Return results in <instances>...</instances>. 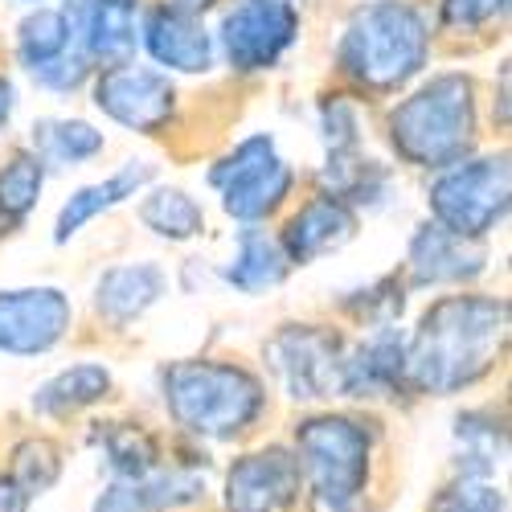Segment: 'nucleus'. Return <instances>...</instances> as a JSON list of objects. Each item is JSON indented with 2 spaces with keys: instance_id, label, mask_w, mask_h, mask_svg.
I'll list each match as a JSON object with an SVG mask.
<instances>
[{
  "instance_id": "nucleus-1",
  "label": "nucleus",
  "mask_w": 512,
  "mask_h": 512,
  "mask_svg": "<svg viewBox=\"0 0 512 512\" xmlns=\"http://www.w3.org/2000/svg\"><path fill=\"white\" fill-rule=\"evenodd\" d=\"M508 336V304L488 295H447L431 304L406 345V381L422 394H455L480 381Z\"/></svg>"
},
{
  "instance_id": "nucleus-2",
  "label": "nucleus",
  "mask_w": 512,
  "mask_h": 512,
  "mask_svg": "<svg viewBox=\"0 0 512 512\" xmlns=\"http://www.w3.org/2000/svg\"><path fill=\"white\" fill-rule=\"evenodd\" d=\"M431 33L406 0H373L357 9L340 37V70L365 91H394L426 66Z\"/></svg>"
},
{
  "instance_id": "nucleus-3",
  "label": "nucleus",
  "mask_w": 512,
  "mask_h": 512,
  "mask_svg": "<svg viewBox=\"0 0 512 512\" xmlns=\"http://www.w3.org/2000/svg\"><path fill=\"white\" fill-rule=\"evenodd\" d=\"M390 140L402 160L418 168H451L476 144L472 78L439 74L390 115Z\"/></svg>"
},
{
  "instance_id": "nucleus-4",
  "label": "nucleus",
  "mask_w": 512,
  "mask_h": 512,
  "mask_svg": "<svg viewBox=\"0 0 512 512\" xmlns=\"http://www.w3.org/2000/svg\"><path fill=\"white\" fill-rule=\"evenodd\" d=\"M164 402L185 431L234 439L263 414L259 377L222 361H177L164 369Z\"/></svg>"
},
{
  "instance_id": "nucleus-5",
  "label": "nucleus",
  "mask_w": 512,
  "mask_h": 512,
  "mask_svg": "<svg viewBox=\"0 0 512 512\" xmlns=\"http://www.w3.org/2000/svg\"><path fill=\"white\" fill-rule=\"evenodd\" d=\"M300 467L312 480V492L324 512H345L369 476V435L353 418H308L295 426Z\"/></svg>"
},
{
  "instance_id": "nucleus-6",
  "label": "nucleus",
  "mask_w": 512,
  "mask_h": 512,
  "mask_svg": "<svg viewBox=\"0 0 512 512\" xmlns=\"http://www.w3.org/2000/svg\"><path fill=\"white\" fill-rule=\"evenodd\" d=\"M435 222L459 238H484L508 213V156L459 160L431 185Z\"/></svg>"
},
{
  "instance_id": "nucleus-7",
  "label": "nucleus",
  "mask_w": 512,
  "mask_h": 512,
  "mask_svg": "<svg viewBox=\"0 0 512 512\" xmlns=\"http://www.w3.org/2000/svg\"><path fill=\"white\" fill-rule=\"evenodd\" d=\"M291 164L275 156L271 136L242 140L222 164L209 168V185L222 189V205L238 222H259L279 209V201L291 193Z\"/></svg>"
},
{
  "instance_id": "nucleus-8",
  "label": "nucleus",
  "mask_w": 512,
  "mask_h": 512,
  "mask_svg": "<svg viewBox=\"0 0 512 512\" xmlns=\"http://www.w3.org/2000/svg\"><path fill=\"white\" fill-rule=\"evenodd\" d=\"M300 37V13L291 0H242L222 21V50L234 70H271Z\"/></svg>"
},
{
  "instance_id": "nucleus-9",
  "label": "nucleus",
  "mask_w": 512,
  "mask_h": 512,
  "mask_svg": "<svg viewBox=\"0 0 512 512\" xmlns=\"http://www.w3.org/2000/svg\"><path fill=\"white\" fill-rule=\"evenodd\" d=\"M267 357H271L275 373L283 377L291 398L312 402V398H328L332 390H340V365H345V353H340L336 332L291 324L271 340Z\"/></svg>"
},
{
  "instance_id": "nucleus-10",
  "label": "nucleus",
  "mask_w": 512,
  "mask_h": 512,
  "mask_svg": "<svg viewBox=\"0 0 512 512\" xmlns=\"http://www.w3.org/2000/svg\"><path fill=\"white\" fill-rule=\"evenodd\" d=\"M95 103L103 115H111L115 123L132 127V132H160V127L173 119V107H177V91L173 82L156 70H144V66H111L99 74L95 82Z\"/></svg>"
},
{
  "instance_id": "nucleus-11",
  "label": "nucleus",
  "mask_w": 512,
  "mask_h": 512,
  "mask_svg": "<svg viewBox=\"0 0 512 512\" xmlns=\"http://www.w3.org/2000/svg\"><path fill=\"white\" fill-rule=\"evenodd\" d=\"M70 328V300L58 287L0 291V353L37 357Z\"/></svg>"
},
{
  "instance_id": "nucleus-12",
  "label": "nucleus",
  "mask_w": 512,
  "mask_h": 512,
  "mask_svg": "<svg viewBox=\"0 0 512 512\" xmlns=\"http://www.w3.org/2000/svg\"><path fill=\"white\" fill-rule=\"evenodd\" d=\"M300 492V459L283 447H267L242 455L226 476V508L230 512H279Z\"/></svg>"
},
{
  "instance_id": "nucleus-13",
  "label": "nucleus",
  "mask_w": 512,
  "mask_h": 512,
  "mask_svg": "<svg viewBox=\"0 0 512 512\" xmlns=\"http://www.w3.org/2000/svg\"><path fill=\"white\" fill-rule=\"evenodd\" d=\"M136 9L140 0H70L66 25L91 58L119 66L136 50Z\"/></svg>"
},
{
  "instance_id": "nucleus-14",
  "label": "nucleus",
  "mask_w": 512,
  "mask_h": 512,
  "mask_svg": "<svg viewBox=\"0 0 512 512\" xmlns=\"http://www.w3.org/2000/svg\"><path fill=\"white\" fill-rule=\"evenodd\" d=\"M144 46L168 70L205 74L213 66V37L205 33V25H201L197 13L177 9V5H160V9L148 13Z\"/></svg>"
},
{
  "instance_id": "nucleus-15",
  "label": "nucleus",
  "mask_w": 512,
  "mask_h": 512,
  "mask_svg": "<svg viewBox=\"0 0 512 512\" xmlns=\"http://www.w3.org/2000/svg\"><path fill=\"white\" fill-rule=\"evenodd\" d=\"M484 271V246L476 238H459L451 230L422 226L410 242V283L435 287V283H463Z\"/></svg>"
},
{
  "instance_id": "nucleus-16",
  "label": "nucleus",
  "mask_w": 512,
  "mask_h": 512,
  "mask_svg": "<svg viewBox=\"0 0 512 512\" xmlns=\"http://www.w3.org/2000/svg\"><path fill=\"white\" fill-rule=\"evenodd\" d=\"M357 234V218H353V209L345 201H336V197H316L308 201L295 218L287 222L283 230V254H287V263H316L324 259L328 250H340L349 238Z\"/></svg>"
},
{
  "instance_id": "nucleus-17",
  "label": "nucleus",
  "mask_w": 512,
  "mask_h": 512,
  "mask_svg": "<svg viewBox=\"0 0 512 512\" xmlns=\"http://www.w3.org/2000/svg\"><path fill=\"white\" fill-rule=\"evenodd\" d=\"M402 381H406V340L394 328H381L377 336H369L340 365V394H353V398L394 394Z\"/></svg>"
},
{
  "instance_id": "nucleus-18",
  "label": "nucleus",
  "mask_w": 512,
  "mask_h": 512,
  "mask_svg": "<svg viewBox=\"0 0 512 512\" xmlns=\"http://www.w3.org/2000/svg\"><path fill=\"white\" fill-rule=\"evenodd\" d=\"M205 496V476L197 472H152L148 476H136V480H119L111 484L95 512H160V508H173V504H189Z\"/></svg>"
},
{
  "instance_id": "nucleus-19",
  "label": "nucleus",
  "mask_w": 512,
  "mask_h": 512,
  "mask_svg": "<svg viewBox=\"0 0 512 512\" xmlns=\"http://www.w3.org/2000/svg\"><path fill=\"white\" fill-rule=\"evenodd\" d=\"M152 177H156V164H148V160H127L115 177H107V181H99V185H87V189H78V193L62 205V213H58L54 238H58V242L74 238L91 218H99V213L123 205L127 197H136Z\"/></svg>"
},
{
  "instance_id": "nucleus-20",
  "label": "nucleus",
  "mask_w": 512,
  "mask_h": 512,
  "mask_svg": "<svg viewBox=\"0 0 512 512\" xmlns=\"http://www.w3.org/2000/svg\"><path fill=\"white\" fill-rule=\"evenodd\" d=\"M160 295H164V271L156 263H127V267H111L99 279L95 304L107 320L127 324V320L144 316Z\"/></svg>"
},
{
  "instance_id": "nucleus-21",
  "label": "nucleus",
  "mask_w": 512,
  "mask_h": 512,
  "mask_svg": "<svg viewBox=\"0 0 512 512\" xmlns=\"http://www.w3.org/2000/svg\"><path fill=\"white\" fill-rule=\"evenodd\" d=\"M287 254L275 238H267L263 230H242L238 238V254L226 267V279L238 287V291H267V287H279L287 279Z\"/></svg>"
},
{
  "instance_id": "nucleus-22",
  "label": "nucleus",
  "mask_w": 512,
  "mask_h": 512,
  "mask_svg": "<svg viewBox=\"0 0 512 512\" xmlns=\"http://www.w3.org/2000/svg\"><path fill=\"white\" fill-rule=\"evenodd\" d=\"M33 148H37L41 164L66 168V164H82V160L99 156L103 132H95V127L82 119H41V123H33Z\"/></svg>"
},
{
  "instance_id": "nucleus-23",
  "label": "nucleus",
  "mask_w": 512,
  "mask_h": 512,
  "mask_svg": "<svg viewBox=\"0 0 512 512\" xmlns=\"http://www.w3.org/2000/svg\"><path fill=\"white\" fill-rule=\"evenodd\" d=\"M107 390H111V373L103 365H74V369L50 377L46 386L37 390L33 410H41V414H74L82 406H95Z\"/></svg>"
},
{
  "instance_id": "nucleus-24",
  "label": "nucleus",
  "mask_w": 512,
  "mask_h": 512,
  "mask_svg": "<svg viewBox=\"0 0 512 512\" xmlns=\"http://www.w3.org/2000/svg\"><path fill=\"white\" fill-rule=\"evenodd\" d=\"M140 222L152 234H160V238L189 242V238H197L205 230V213H201V205L185 189H156L140 205Z\"/></svg>"
},
{
  "instance_id": "nucleus-25",
  "label": "nucleus",
  "mask_w": 512,
  "mask_h": 512,
  "mask_svg": "<svg viewBox=\"0 0 512 512\" xmlns=\"http://www.w3.org/2000/svg\"><path fill=\"white\" fill-rule=\"evenodd\" d=\"M66 46H70V25H66V13H58V9H37L17 29V54L29 66V74L62 58Z\"/></svg>"
},
{
  "instance_id": "nucleus-26",
  "label": "nucleus",
  "mask_w": 512,
  "mask_h": 512,
  "mask_svg": "<svg viewBox=\"0 0 512 512\" xmlns=\"http://www.w3.org/2000/svg\"><path fill=\"white\" fill-rule=\"evenodd\" d=\"M41 181H46V168H41L37 156H13L0 173V218L21 222L41 197Z\"/></svg>"
},
{
  "instance_id": "nucleus-27",
  "label": "nucleus",
  "mask_w": 512,
  "mask_h": 512,
  "mask_svg": "<svg viewBox=\"0 0 512 512\" xmlns=\"http://www.w3.org/2000/svg\"><path fill=\"white\" fill-rule=\"evenodd\" d=\"M459 443H463V476H488L492 467L500 463L504 455V431L500 422L492 418H480V414H467L459 418Z\"/></svg>"
},
{
  "instance_id": "nucleus-28",
  "label": "nucleus",
  "mask_w": 512,
  "mask_h": 512,
  "mask_svg": "<svg viewBox=\"0 0 512 512\" xmlns=\"http://www.w3.org/2000/svg\"><path fill=\"white\" fill-rule=\"evenodd\" d=\"M99 439H103L107 463L115 467L119 480L148 476L152 467H156V443L140 431V426H111V431H103Z\"/></svg>"
},
{
  "instance_id": "nucleus-29",
  "label": "nucleus",
  "mask_w": 512,
  "mask_h": 512,
  "mask_svg": "<svg viewBox=\"0 0 512 512\" xmlns=\"http://www.w3.org/2000/svg\"><path fill=\"white\" fill-rule=\"evenodd\" d=\"M58 447L46 443V439H29L13 451V480L33 496V492H46L54 480H58Z\"/></svg>"
},
{
  "instance_id": "nucleus-30",
  "label": "nucleus",
  "mask_w": 512,
  "mask_h": 512,
  "mask_svg": "<svg viewBox=\"0 0 512 512\" xmlns=\"http://www.w3.org/2000/svg\"><path fill=\"white\" fill-rule=\"evenodd\" d=\"M431 512H508V500L500 488H492L480 476H463L459 484L443 488L431 504Z\"/></svg>"
},
{
  "instance_id": "nucleus-31",
  "label": "nucleus",
  "mask_w": 512,
  "mask_h": 512,
  "mask_svg": "<svg viewBox=\"0 0 512 512\" xmlns=\"http://www.w3.org/2000/svg\"><path fill=\"white\" fill-rule=\"evenodd\" d=\"M320 127H324V140L332 152H349L357 148V132H361V119H357V107L349 99H332L324 103L320 111Z\"/></svg>"
},
{
  "instance_id": "nucleus-32",
  "label": "nucleus",
  "mask_w": 512,
  "mask_h": 512,
  "mask_svg": "<svg viewBox=\"0 0 512 512\" xmlns=\"http://www.w3.org/2000/svg\"><path fill=\"white\" fill-rule=\"evenodd\" d=\"M504 5L508 0H443V25L472 33V29L496 21L504 13Z\"/></svg>"
},
{
  "instance_id": "nucleus-33",
  "label": "nucleus",
  "mask_w": 512,
  "mask_h": 512,
  "mask_svg": "<svg viewBox=\"0 0 512 512\" xmlns=\"http://www.w3.org/2000/svg\"><path fill=\"white\" fill-rule=\"evenodd\" d=\"M33 78L41 82V87H54V91H74L82 78H87V62L82 58H54V62H46L41 70H33Z\"/></svg>"
},
{
  "instance_id": "nucleus-34",
  "label": "nucleus",
  "mask_w": 512,
  "mask_h": 512,
  "mask_svg": "<svg viewBox=\"0 0 512 512\" xmlns=\"http://www.w3.org/2000/svg\"><path fill=\"white\" fill-rule=\"evenodd\" d=\"M29 492L13 480V476H0V512H29Z\"/></svg>"
},
{
  "instance_id": "nucleus-35",
  "label": "nucleus",
  "mask_w": 512,
  "mask_h": 512,
  "mask_svg": "<svg viewBox=\"0 0 512 512\" xmlns=\"http://www.w3.org/2000/svg\"><path fill=\"white\" fill-rule=\"evenodd\" d=\"M173 5H177V9H189V13H201V9L213 5V0H173Z\"/></svg>"
}]
</instances>
